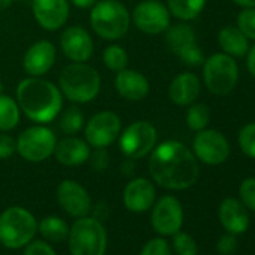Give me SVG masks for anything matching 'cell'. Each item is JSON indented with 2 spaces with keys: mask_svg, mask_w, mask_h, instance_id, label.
Instances as JSON below:
<instances>
[{
  "mask_svg": "<svg viewBox=\"0 0 255 255\" xmlns=\"http://www.w3.org/2000/svg\"><path fill=\"white\" fill-rule=\"evenodd\" d=\"M149 171L159 186L171 191L188 189L200 177L198 159L194 152L176 140L155 146L149 158Z\"/></svg>",
  "mask_w": 255,
  "mask_h": 255,
  "instance_id": "cell-1",
  "label": "cell"
},
{
  "mask_svg": "<svg viewBox=\"0 0 255 255\" xmlns=\"http://www.w3.org/2000/svg\"><path fill=\"white\" fill-rule=\"evenodd\" d=\"M17 104L30 120L44 125L59 117L63 98L54 83L41 77H29L17 86Z\"/></svg>",
  "mask_w": 255,
  "mask_h": 255,
  "instance_id": "cell-2",
  "label": "cell"
},
{
  "mask_svg": "<svg viewBox=\"0 0 255 255\" xmlns=\"http://www.w3.org/2000/svg\"><path fill=\"white\" fill-rule=\"evenodd\" d=\"M59 89L69 101L87 104L99 95L101 75L93 66L84 62H74L60 72Z\"/></svg>",
  "mask_w": 255,
  "mask_h": 255,
  "instance_id": "cell-3",
  "label": "cell"
},
{
  "mask_svg": "<svg viewBox=\"0 0 255 255\" xmlns=\"http://www.w3.org/2000/svg\"><path fill=\"white\" fill-rule=\"evenodd\" d=\"M90 26L102 39L117 41L129 30L131 14L119 0H101L92 6Z\"/></svg>",
  "mask_w": 255,
  "mask_h": 255,
  "instance_id": "cell-4",
  "label": "cell"
},
{
  "mask_svg": "<svg viewBox=\"0 0 255 255\" xmlns=\"http://www.w3.org/2000/svg\"><path fill=\"white\" fill-rule=\"evenodd\" d=\"M36 231V219L24 207L14 206L0 215V243L9 249L26 246Z\"/></svg>",
  "mask_w": 255,
  "mask_h": 255,
  "instance_id": "cell-5",
  "label": "cell"
},
{
  "mask_svg": "<svg viewBox=\"0 0 255 255\" xmlns=\"http://www.w3.org/2000/svg\"><path fill=\"white\" fill-rule=\"evenodd\" d=\"M69 249L72 255H104L107 231L95 218H78L69 230Z\"/></svg>",
  "mask_w": 255,
  "mask_h": 255,
  "instance_id": "cell-6",
  "label": "cell"
},
{
  "mask_svg": "<svg viewBox=\"0 0 255 255\" xmlns=\"http://www.w3.org/2000/svg\"><path fill=\"white\" fill-rule=\"evenodd\" d=\"M204 84L213 95L225 96L234 90L239 81V66L234 57L216 53L203 62Z\"/></svg>",
  "mask_w": 255,
  "mask_h": 255,
  "instance_id": "cell-7",
  "label": "cell"
},
{
  "mask_svg": "<svg viewBox=\"0 0 255 255\" xmlns=\"http://www.w3.org/2000/svg\"><path fill=\"white\" fill-rule=\"evenodd\" d=\"M158 141L156 128L146 120H137L119 134V149L129 159H141L149 155Z\"/></svg>",
  "mask_w": 255,
  "mask_h": 255,
  "instance_id": "cell-8",
  "label": "cell"
},
{
  "mask_svg": "<svg viewBox=\"0 0 255 255\" xmlns=\"http://www.w3.org/2000/svg\"><path fill=\"white\" fill-rule=\"evenodd\" d=\"M57 138L47 126L36 125L24 129L17 138L18 155L29 162H42L54 152Z\"/></svg>",
  "mask_w": 255,
  "mask_h": 255,
  "instance_id": "cell-9",
  "label": "cell"
},
{
  "mask_svg": "<svg viewBox=\"0 0 255 255\" xmlns=\"http://www.w3.org/2000/svg\"><path fill=\"white\" fill-rule=\"evenodd\" d=\"M165 41L170 50L188 66H200L204 62V54L197 44L195 32L186 23H179L167 29Z\"/></svg>",
  "mask_w": 255,
  "mask_h": 255,
  "instance_id": "cell-10",
  "label": "cell"
},
{
  "mask_svg": "<svg viewBox=\"0 0 255 255\" xmlns=\"http://www.w3.org/2000/svg\"><path fill=\"white\" fill-rule=\"evenodd\" d=\"M120 129L122 122L116 113L101 111L86 125V141L95 149H107L119 138Z\"/></svg>",
  "mask_w": 255,
  "mask_h": 255,
  "instance_id": "cell-11",
  "label": "cell"
},
{
  "mask_svg": "<svg viewBox=\"0 0 255 255\" xmlns=\"http://www.w3.org/2000/svg\"><path fill=\"white\" fill-rule=\"evenodd\" d=\"M192 146L195 158L206 165H221L230 156L228 140L216 129L198 131Z\"/></svg>",
  "mask_w": 255,
  "mask_h": 255,
  "instance_id": "cell-12",
  "label": "cell"
},
{
  "mask_svg": "<svg viewBox=\"0 0 255 255\" xmlns=\"http://www.w3.org/2000/svg\"><path fill=\"white\" fill-rule=\"evenodd\" d=\"M132 20L143 33L159 35L170 27V11L158 0H144L135 6Z\"/></svg>",
  "mask_w": 255,
  "mask_h": 255,
  "instance_id": "cell-13",
  "label": "cell"
},
{
  "mask_svg": "<svg viewBox=\"0 0 255 255\" xmlns=\"http://www.w3.org/2000/svg\"><path fill=\"white\" fill-rule=\"evenodd\" d=\"M183 225V207L182 203L173 197L165 195L153 207L152 227L161 236H174Z\"/></svg>",
  "mask_w": 255,
  "mask_h": 255,
  "instance_id": "cell-14",
  "label": "cell"
},
{
  "mask_svg": "<svg viewBox=\"0 0 255 255\" xmlns=\"http://www.w3.org/2000/svg\"><path fill=\"white\" fill-rule=\"evenodd\" d=\"M57 201L68 215L75 218L87 216L92 209L89 192L75 180H63L57 186Z\"/></svg>",
  "mask_w": 255,
  "mask_h": 255,
  "instance_id": "cell-15",
  "label": "cell"
},
{
  "mask_svg": "<svg viewBox=\"0 0 255 255\" xmlns=\"http://www.w3.org/2000/svg\"><path fill=\"white\" fill-rule=\"evenodd\" d=\"M32 12L42 29L54 32L68 21L69 2L68 0H33Z\"/></svg>",
  "mask_w": 255,
  "mask_h": 255,
  "instance_id": "cell-16",
  "label": "cell"
},
{
  "mask_svg": "<svg viewBox=\"0 0 255 255\" xmlns=\"http://www.w3.org/2000/svg\"><path fill=\"white\" fill-rule=\"evenodd\" d=\"M60 47L72 62H87L93 54V39L81 26H71L62 32Z\"/></svg>",
  "mask_w": 255,
  "mask_h": 255,
  "instance_id": "cell-17",
  "label": "cell"
},
{
  "mask_svg": "<svg viewBox=\"0 0 255 255\" xmlns=\"http://www.w3.org/2000/svg\"><path fill=\"white\" fill-rule=\"evenodd\" d=\"M56 56V47L50 41H38L26 51L23 57V68L30 77H42L53 68Z\"/></svg>",
  "mask_w": 255,
  "mask_h": 255,
  "instance_id": "cell-18",
  "label": "cell"
},
{
  "mask_svg": "<svg viewBox=\"0 0 255 255\" xmlns=\"http://www.w3.org/2000/svg\"><path fill=\"white\" fill-rule=\"evenodd\" d=\"M156 191L150 180L144 177H137L126 185L123 191V203L128 210L143 213L149 210L155 203Z\"/></svg>",
  "mask_w": 255,
  "mask_h": 255,
  "instance_id": "cell-19",
  "label": "cell"
},
{
  "mask_svg": "<svg viewBox=\"0 0 255 255\" xmlns=\"http://www.w3.org/2000/svg\"><path fill=\"white\" fill-rule=\"evenodd\" d=\"M117 93L126 101H143L150 90L149 80L135 69L119 71L114 80Z\"/></svg>",
  "mask_w": 255,
  "mask_h": 255,
  "instance_id": "cell-20",
  "label": "cell"
},
{
  "mask_svg": "<svg viewBox=\"0 0 255 255\" xmlns=\"http://www.w3.org/2000/svg\"><path fill=\"white\" fill-rule=\"evenodd\" d=\"M219 222L224 227L227 233L231 234H242L248 230L249 227V215L248 209L243 206L240 200H236L233 197L225 198L219 204L218 210Z\"/></svg>",
  "mask_w": 255,
  "mask_h": 255,
  "instance_id": "cell-21",
  "label": "cell"
},
{
  "mask_svg": "<svg viewBox=\"0 0 255 255\" xmlns=\"http://www.w3.org/2000/svg\"><path fill=\"white\" fill-rule=\"evenodd\" d=\"M53 155L56 156L57 162L66 167H78L89 161L90 156V146L87 141L77 138L74 135H68L56 143Z\"/></svg>",
  "mask_w": 255,
  "mask_h": 255,
  "instance_id": "cell-22",
  "label": "cell"
},
{
  "mask_svg": "<svg viewBox=\"0 0 255 255\" xmlns=\"http://www.w3.org/2000/svg\"><path fill=\"white\" fill-rule=\"evenodd\" d=\"M201 92L200 80L192 72H182L179 74L168 87L170 99L179 107H188L197 101Z\"/></svg>",
  "mask_w": 255,
  "mask_h": 255,
  "instance_id": "cell-23",
  "label": "cell"
},
{
  "mask_svg": "<svg viewBox=\"0 0 255 255\" xmlns=\"http://www.w3.org/2000/svg\"><path fill=\"white\" fill-rule=\"evenodd\" d=\"M218 42L222 51L231 57H243L249 51V39L236 26H227L221 29Z\"/></svg>",
  "mask_w": 255,
  "mask_h": 255,
  "instance_id": "cell-24",
  "label": "cell"
},
{
  "mask_svg": "<svg viewBox=\"0 0 255 255\" xmlns=\"http://www.w3.org/2000/svg\"><path fill=\"white\" fill-rule=\"evenodd\" d=\"M206 2L207 0H167V8L176 18L191 21L201 14Z\"/></svg>",
  "mask_w": 255,
  "mask_h": 255,
  "instance_id": "cell-25",
  "label": "cell"
},
{
  "mask_svg": "<svg viewBox=\"0 0 255 255\" xmlns=\"http://www.w3.org/2000/svg\"><path fill=\"white\" fill-rule=\"evenodd\" d=\"M20 123V107L11 96L0 93V132H9Z\"/></svg>",
  "mask_w": 255,
  "mask_h": 255,
  "instance_id": "cell-26",
  "label": "cell"
},
{
  "mask_svg": "<svg viewBox=\"0 0 255 255\" xmlns=\"http://www.w3.org/2000/svg\"><path fill=\"white\" fill-rule=\"evenodd\" d=\"M38 230L42 234L44 239L59 243L63 242L68 234H69V228L66 225V222L57 216H47L44 218L39 224H38Z\"/></svg>",
  "mask_w": 255,
  "mask_h": 255,
  "instance_id": "cell-27",
  "label": "cell"
},
{
  "mask_svg": "<svg viewBox=\"0 0 255 255\" xmlns=\"http://www.w3.org/2000/svg\"><path fill=\"white\" fill-rule=\"evenodd\" d=\"M59 128L60 131L66 135H75L78 134L84 126V114L80 107H69L63 113L59 114Z\"/></svg>",
  "mask_w": 255,
  "mask_h": 255,
  "instance_id": "cell-28",
  "label": "cell"
},
{
  "mask_svg": "<svg viewBox=\"0 0 255 255\" xmlns=\"http://www.w3.org/2000/svg\"><path fill=\"white\" fill-rule=\"evenodd\" d=\"M210 122V110L206 104L192 102L186 113V125L191 131H203Z\"/></svg>",
  "mask_w": 255,
  "mask_h": 255,
  "instance_id": "cell-29",
  "label": "cell"
},
{
  "mask_svg": "<svg viewBox=\"0 0 255 255\" xmlns=\"http://www.w3.org/2000/svg\"><path fill=\"white\" fill-rule=\"evenodd\" d=\"M102 62L107 69L113 72H119L128 68L129 63V56H128L126 50L120 45H110L104 50Z\"/></svg>",
  "mask_w": 255,
  "mask_h": 255,
  "instance_id": "cell-30",
  "label": "cell"
},
{
  "mask_svg": "<svg viewBox=\"0 0 255 255\" xmlns=\"http://www.w3.org/2000/svg\"><path fill=\"white\" fill-rule=\"evenodd\" d=\"M239 147L248 158L255 159V123H248L240 129Z\"/></svg>",
  "mask_w": 255,
  "mask_h": 255,
  "instance_id": "cell-31",
  "label": "cell"
},
{
  "mask_svg": "<svg viewBox=\"0 0 255 255\" xmlns=\"http://www.w3.org/2000/svg\"><path fill=\"white\" fill-rule=\"evenodd\" d=\"M173 248L177 252V255H197L198 246L194 237L188 233L177 231L173 236Z\"/></svg>",
  "mask_w": 255,
  "mask_h": 255,
  "instance_id": "cell-32",
  "label": "cell"
},
{
  "mask_svg": "<svg viewBox=\"0 0 255 255\" xmlns=\"http://www.w3.org/2000/svg\"><path fill=\"white\" fill-rule=\"evenodd\" d=\"M237 27L251 41H255V8H243L237 15Z\"/></svg>",
  "mask_w": 255,
  "mask_h": 255,
  "instance_id": "cell-33",
  "label": "cell"
},
{
  "mask_svg": "<svg viewBox=\"0 0 255 255\" xmlns=\"http://www.w3.org/2000/svg\"><path fill=\"white\" fill-rule=\"evenodd\" d=\"M239 195L243 206L255 212V177H248L240 183Z\"/></svg>",
  "mask_w": 255,
  "mask_h": 255,
  "instance_id": "cell-34",
  "label": "cell"
},
{
  "mask_svg": "<svg viewBox=\"0 0 255 255\" xmlns=\"http://www.w3.org/2000/svg\"><path fill=\"white\" fill-rule=\"evenodd\" d=\"M140 255H171V248L165 239L156 237V239L149 240L143 246Z\"/></svg>",
  "mask_w": 255,
  "mask_h": 255,
  "instance_id": "cell-35",
  "label": "cell"
},
{
  "mask_svg": "<svg viewBox=\"0 0 255 255\" xmlns=\"http://www.w3.org/2000/svg\"><path fill=\"white\" fill-rule=\"evenodd\" d=\"M237 246H239V242H237V237L236 234H231V233H227L224 236L219 237L218 243H216V249L221 255H231L237 251Z\"/></svg>",
  "mask_w": 255,
  "mask_h": 255,
  "instance_id": "cell-36",
  "label": "cell"
},
{
  "mask_svg": "<svg viewBox=\"0 0 255 255\" xmlns=\"http://www.w3.org/2000/svg\"><path fill=\"white\" fill-rule=\"evenodd\" d=\"M17 152V140L8 134H0V159H8Z\"/></svg>",
  "mask_w": 255,
  "mask_h": 255,
  "instance_id": "cell-37",
  "label": "cell"
},
{
  "mask_svg": "<svg viewBox=\"0 0 255 255\" xmlns=\"http://www.w3.org/2000/svg\"><path fill=\"white\" fill-rule=\"evenodd\" d=\"M89 159H90V165H92V168L95 171H104L108 167V162H110L108 153H107L105 149H96L93 153H90Z\"/></svg>",
  "mask_w": 255,
  "mask_h": 255,
  "instance_id": "cell-38",
  "label": "cell"
},
{
  "mask_svg": "<svg viewBox=\"0 0 255 255\" xmlns=\"http://www.w3.org/2000/svg\"><path fill=\"white\" fill-rule=\"evenodd\" d=\"M24 255H57V254L54 252V249L48 243L38 240V242H33L32 245H29L26 248Z\"/></svg>",
  "mask_w": 255,
  "mask_h": 255,
  "instance_id": "cell-39",
  "label": "cell"
},
{
  "mask_svg": "<svg viewBox=\"0 0 255 255\" xmlns=\"http://www.w3.org/2000/svg\"><path fill=\"white\" fill-rule=\"evenodd\" d=\"M246 65H248L249 74L255 78V45L252 48H249V51H248V62H246Z\"/></svg>",
  "mask_w": 255,
  "mask_h": 255,
  "instance_id": "cell-40",
  "label": "cell"
},
{
  "mask_svg": "<svg viewBox=\"0 0 255 255\" xmlns=\"http://www.w3.org/2000/svg\"><path fill=\"white\" fill-rule=\"evenodd\" d=\"M68 2L80 9H89L96 3V0H68Z\"/></svg>",
  "mask_w": 255,
  "mask_h": 255,
  "instance_id": "cell-41",
  "label": "cell"
},
{
  "mask_svg": "<svg viewBox=\"0 0 255 255\" xmlns=\"http://www.w3.org/2000/svg\"><path fill=\"white\" fill-rule=\"evenodd\" d=\"M233 2L242 8H255V0H233Z\"/></svg>",
  "mask_w": 255,
  "mask_h": 255,
  "instance_id": "cell-42",
  "label": "cell"
},
{
  "mask_svg": "<svg viewBox=\"0 0 255 255\" xmlns=\"http://www.w3.org/2000/svg\"><path fill=\"white\" fill-rule=\"evenodd\" d=\"M12 5V0H0V11H5Z\"/></svg>",
  "mask_w": 255,
  "mask_h": 255,
  "instance_id": "cell-43",
  "label": "cell"
}]
</instances>
